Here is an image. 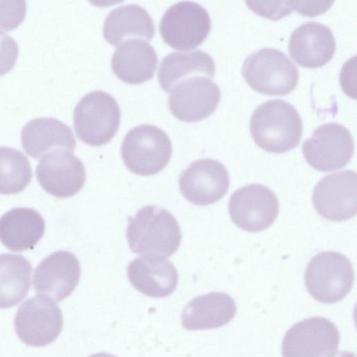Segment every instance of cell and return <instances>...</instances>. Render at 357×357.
<instances>
[{"instance_id": "obj_21", "label": "cell", "mask_w": 357, "mask_h": 357, "mask_svg": "<svg viewBox=\"0 0 357 357\" xmlns=\"http://www.w3.org/2000/svg\"><path fill=\"white\" fill-rule=\"evenodd\" d=\"M236 305L227 294L211 292L193 298L184 308L181 321L189 331L221 327L235 316Z\"/></svg>"}, {"instance_id": "obj_13", "label": "cell", "mask_w": 357, "mask_h": 357, "mask_svg": "<svg viewBox=\"0 0 357 357\" xmlns=\"http://www.w3.org/2000/svg\"><path fill=\"white\" fill-rule=\"evenodd\" d=\"M42 188L58 198L77 194L84 186L86 171L73 151L56 149L42 156L36 170Z\"/></svg>"}, {"instance_id": "obj_7", "label": "cell", "mask_w": 357, "mask_h": 357, "mask_svg": "<svg viewBox=\"0 0 357 357\" xmlns=\"http://www.w3.org/2000/svg\"><path fill=\"white\" fill-rule=\"evenodd\" d=\"M211 27L210 15L200 4L178 1L163 14L160 33L164 42L177 50H190L201 45Z\"/></svg>"}, {"instance_id": "obj_5", "label": "cell", "mask_w": 357, "mask_h": 357, "mask_svg": "<svg viewBox=\"0 0 357 357\" xmlns=\"http://www.w3.org/2000/svg\"><path fill=\"white\" fill-rule=\"evenodd\" d=\"M305 284L317 301L333 303L342 300L352 288L354 272L344 255L325 251L316 255L305 271Z\"/></svg>"}, {"instance_id": "obj_2", "label": "cell", "mask_w": 357, "mask_h": 357, "mask_svg": "<svg viewBox=\"0 0 357 357\" xmlns=\"http://www.w3.org/2000/svg\"><path fill=\"white\" fill-rule=\"evenodd\" d=\"M126 238L134 253L169 257L178 250L181 234L177 220L169 211L149 205L128 219Z\"/></svg>"}, {"instance_id": "obj_23", "label": "cell", "mask_w": 357, "mask_h": 357, "mask_svg": "<svg viewBox=\"0 0 357 357\" xmlns=\"http://www.w3.org/2000/svg\"><path fill=\"white\" fill-rule=\"evenodd\" d=\"M102 32L106 40L116 46L134 37L151 40L155 33V25L146 10L132 3L113 9L104 21Z\"/></svg>"}, {"instance_id": "obj_6", "label": "cell", "mask_w": 357, "mask_h": 357, "mask_svg": "<svg viewBox=\"0 0 357 357\" xmlns=\"http://www.w3.org/2000/svg\"><path fill=\"white\" fill-rule=\"evenodd\" d=\"M121 119L119 105L109 93L91 91L79 101L73 112L77 137L91 146L109 142L118 130Z\"/></svg>"}, {"instance_id": "obj_19", "label": "cell", "mask_w": 357, "mask_h": 357, "mask_svg": "<svg viewBox=\"0 0 357 357\" xmlns=\"http://www.w3.org/2000/svg\"><path fill=\"white\" fill-rule=\"evenodd\" d=\"M157 63L155 49L148 42L139 38L121 42L111 59L112 69L116 76L121 81L132 84L151 79Z\"/></svg>"}, {"instance_id": "obj_18", "label": "cell", "mask_w": 357, "mask_h": 357, "mask_svg": "<svg viewBox=\"0 0 357 357\" xmlns=\"http://www.w3.org/2000/svg\"><path fill=\"white\" fill-rule=\"evenodd\" d=\"M128 278L141 293L154 298L172 294L178 283V274L174 264L165 257L142 255L128 265Z\"/></svg>"}, {"instance_id": "obj_32", "label": "cell", "mask_w": 357, "mask_h": 357, "mask_svg": "<svg viewBox=\"0 0 357 357\" xmlns=\"http://www.w3.org/2000/svg\"><path fill=\"white\" fill-rule=\"evenodd\" d=\"M89 357H116L112 354H107V353H98L93 354Z\"/></svg>"}, {"instance_id": "obj_28", "label": "cell", "mask_w": 357, "mask_h": 357, "mask_svg": "<svg viewBox=\"0 0 357 357\" xmlns=\"http://www.w3.org/2000/svg\"><path fill=\"white\" fill-rule=\"evenodd\" d=\"M254 13L271 20H278L294 10V1H245Z\"/></svg>"}, {"instance_id": "obj_25", "label": "cell", "mask_w": 357, "mask_h": 357, "mask_svg": "<svg viewBox=\"0 0 357 357\" xmlns=\"http://www.w3.org/2000/svg\"><path fill=\"white\" fill-rule=\"evenodd\" d=\"M32 266L20 255H0V308L11 307L26 296Z\"/></svg>"}, {"instance_id": "obj_11", "label": "cell", "mask_w": 357, "mask_h": 357, "mask_svg": "<svg viewBox=\"0 0 357 357\" xmlns=\"http://www.w3.org/2000/svg\"><path fill=\"white\" fill-rule=\"evenodd\" d=\"M228 208L236 226L245 231L258 232L267 229L276 219L279 202L268 188L250 184L231 195Z\"/></svg>"}, {"instance_id": "obj_14", "label": "cell", "mask_w": 357, "mask_h": 357, "mask_svg": "<svg viewBox=\"0 0 357 357\" xmlns=\"http://www.w3.org/2000/svg\"><path fill=\"white\" fill-rule=\"evenodd\" d=\"M312 202L317 212L331 221H344L357 212V176L352 170L333 173L315 185Z\"/></svg>"}, {"instance_id": "obj_20", "label": "cell", "mask_w": 357, "mask_h": 357, "mask_svg": "<svg viewBox=\"0 0 357 357\" xmlns=\"http://www.w3.org/2000/svg\"><path fill=\"white\" fill-rule=\"evenodd\" d=\"M21 143L25 152L35 159L56 149L73 151L76 146L70 128L51 117L29 121L21 131Z\"/></svg>"}, {"instance_id": "obj_15", "label": "cell", "mask_w": 357, "mask_h": 357, "mask_svg": "<svg viewBox=\"0 0 357 357\" xmlns=\"http://www.w3.org/2000/svg\"><path fill=\"white\" fill-rule=\"evenodd\" d=\"M179 189L190 202L206 206L218 202L228 190L229 176L219 161L202 158L184 169L178 179Z\"/></svg>"}, {"instance_id": "obj_9", "label": "cell", "mask_w": 357, "mask_h": 357, "mask_svg": "<svg viewBox=\"0 0 357 357\" xmlns=\"http://www.w3.org/2000/svg\"><path fill=\"white\" fill-rule=\"evenodd\" d=\"M14 326L18 337L25 344L45 346L55 340L61 331L62 313L51 298L36 295L20 305Z\"/></svg>"}, {"instance_id": "obj_8", "label": "cell", "mask_w": 357, "mask_h": 357, "mask_svg": "<svg viewBox=\"0 0 357 357\" xmlns=\"http://www.w3.org/2000/svg\"><path fill=\"white\" fill-rule=\"evenodd\" d=\"M302 151L311 167L321 172H331L343 168L350 162L354 142L346 127L331 122L317 128L303 142Z\"/></svg>"}, {"instance_id": "obj_12", "label": "cell", "mask_w": 357, "mask_h": 357, "mask_svg": "<svg viewBox=\"0 0 357 357\" xmlns=\"http://www.w3.org/2000/svg\"><path fill=\"white\" fill-rule=\"evenodd\" d=\"M168 107L178 119L195 122L209 116L220 100L219 86L205 75H193L170 90Z\"/></svg>"}, {"instance_id": "obj_10", "label": "cell", "mask_w": 357, "mask_h": 357, "mask_svg": "<svg viewBox=\"0 0 357 357\" xmlns=\"http://www.w3.org/2000/svg\"><path fill=\"white\" fill-rule=\"evenodd\" d=\"M340 333L333 323L312 317L293 325L282 342V357H335Z\"/></svg>"}, {"instance_id": "obj_16", "label": "cell", "mask_w": 357, "mask_h": 357, "mask_svg": "<svg viewBox=\"0 0 357 357\" xmlns=\"http://www.w3.org/2000/svg\"><path fill=\"white\" fill-rule=\"evenodd\" d=\"M80 273L77 258L70 252L58 250L45 258L35 268L33 287L36 293L59 302L74 291Z\"/></svg>"}, {"instance_id": "obj_1", "label": "cell", "mask_w": 357, "mask_h": 357, "mask_svg": "<svg viewBox=\"0 0 357 357\" xmlns=\"http://www.w3.org/2000/svg\"><path fill=\"white\" fill-rule=\"evenodd\" d=\"M255 142L266 151L282 153L297 146L303 132L302 119L290 103L280 99L259 105L250 121Z\"/></svg>"}, {"instance_id": "obj_26", "label": "cell", "mask_w": 357, "mask_h": 357, "mask_svg": "<svg viewBox=\"0 0 357 357\" xmlns=\"http://www.w3.org/2000/svg\"><path fill=\"white\" fill-rule=\"evenodd\" d=\"M27 157L19 150L0 146V194L13 195L24 190L32 178Z\"/></svg>"}, {"instance_id": "obj_17", "label": "cell", "mask_w": 357, "mask_h": 357, "mask_svg": "<svg viewBox=\"0 0 357 357\" xmlns=\"http://www.w3.org/2000/svg\"><path fill=\"white\" fill-rule=\"evenodd\" d=\"M335 46V37L328 26L316 22H307L292 32L288 51L298 65L316 68L331 60Z\"/></svg>"}, {"instance_id": "obj_22", "label": "cell", "mask_w": 357, "mask_h": 357, "mask_svg": "<svg viewBox=\"0 0 357 357\" xmlns=\"http://www.w3.org/2000/svg\"><path fill=\"white\" fill-rule=\"evenodd\" d=\"M45 222L33 208H13L0 218V241L14 252L33 249L43 236Z\"/></svg>"}, {"instance_id": "obj_3", "label": "cell", "mask_w": 357, "mask_h": 357, "mask_svg": "<svg viewBox=\"0 0 357 357\" xmlns=\"http://www.w3.org/2000/svg\"><path fill=\"white\" fill-rule=\"evenodd\" d=\"M242 75L255 91L270 96H284L298 82V70L287 54L273 48H263L243 61Z\"/></svg>"}, {"instance_id": "obj_24", "label": "cell", "mask_w": 357, "mask_h": 357, "mask_svg": "<svg viewBox=\"0 0 357 357\" xmlns=\"http://www.w3.org/2000/svg\"><path fill=\"white\" fill-rule=\"evenodd\" d=\"M199 75L213 77L215 63L208 54L195 50L167 54L160 62L158 77L162 89L169 92L178 82Z\"/></svg>"}, {"instance_id": "obj_27", "label": "cell", "mask_w": 357, "mask_h": 357, "mask_svg": "<svg viewBox=\"0 0 357 357\" xmlns=\"http://www.w3.org/2000/svg\"><path fill=\"white\" fill-rule=\"evenodd\" d=\"M26 14L24 1H0V32L16 29Z\"/></svg>"}, {"instance_id": "obj_30", "label": "cell", "mask_w": 357, "mask_h": 357, "mask_svg": "<svg viewBox=\"0 0 357 357\" xmlns=\"http://www.w3.org/2000/svg\"><path fill=\"white\" fill-rule=\"evenodd\" d=\"M333 1H294V10L307 16H315L326 11Z\"/></svg>"}, {"instance_id": "obj_31", "label": "cell", "mask_w": 357, "mask_h": 357, "mask_svg": "<svg viewBox=\"0 0 357 357\" xmlns=\"http://www.w3.org/2000/svg\"><path fill=\"white\" fill-rule=\"evenodd\" d=\"M335 357H356V356L352 352L343 351L339 354H337V355Z\"/></svg>"}, {"instance_id": "obj_29", "label": "cell", "mask_w": 357, "mask_h": 357, "mask_svg": "<svg viewBox=\"0 0 357 357\" xmlns=\"http://www.w3.org/2000/svg\"><path fill=\"white\" fill-rule=\"evenodd\" d=\"M19 54L17 42L10 36L0 32V76L13 69Z\"/></svg>"}, {"instance_id": "obj_4", "label": "cell", "mask_w": 357, "mask_h": 357, "mask_svg": "<svg viewBox=\"0 0 357 357\" xmlns=\"http://www.w3.org/2000/svg\"><path fill=\"white\" fill-rule=\"evenodd\" d=\"M172 152L171 141L166 132L150 124L130 130L121 148L125 165L140 176H151L162 170L168 164Z\"/></svg>"}]
</instances>
